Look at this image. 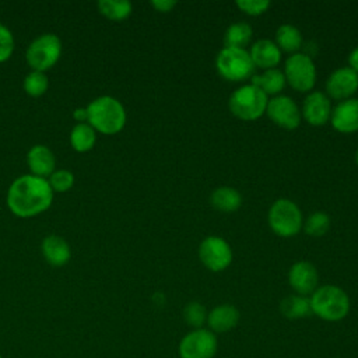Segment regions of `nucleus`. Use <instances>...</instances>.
Here are the masks:
<instances>
[{"mask_svg":"<svg viewBox=\"0 0 358 358\" xmlns=\"http://www.w3.org/2000/svg\"><path fill=\"white\" fill-rule=\"evenodd\" d=\"M96 6L98 11L112 21L126 20L133 11V6L127 0H99Z\"/></svg>","mask_w":358,"mask_h":358,"instance_id":"a878e982","label":"nucleus"},{"mask_svg":"<svg viewBox=\"0 0 358 358\" xmlns=\"http://www.w3.org/2000/svg\"><path fill=\"white\" fill-rule=\"evenodd\" d=\"M267 116L280 127L292 130L301 123V110L296 102L287 95H275L267 102Z\"/></svg>","mask_w":358,"mask_h":358,"instance_id":"9b49d317","label":"nucleus"},{"mask_svg":"<svg viewBox=\"0 0 358 358\" xmlns=\"http://www.w3.org/2000/svg\"><path fill=\"white\" fill-rule=\"evenodd\" d=\"M275 45L280 50L296 53L302 48L301 31L292 24H282L275 32Z\"/></svg>","mask_w":358,"mask_h":358,"instance_id":"b1692460","label":"nucleus"},{"mask_svg":"<svg viewBox=\"0 0 358 358\" xmlns=\"http://www.w3.org/2000/svg\"><path fill=\"white\" fill-rule=\"evenodd\" d=\"M305 120L312 126H323L330 120L331 102L329 96L320 91L309 92L303 101L302 112Z\"/></svg>","mask_w":358,"mask_h":358,"instance_id":"4468645a","label":"nucleus"},{"mask_svg":"<svg viewBox=\"0 0 358 358\" xmlns=\"http://www.w3.org/2000/svg\"><path fill=\"white\" fill-rule=\"evenodd\" d=\"M358 90V74L351 67L336 69L326 80V92L330 98L344 101L352 98Z\"/></svg>","mask_w":358,"mask_h":358,"instance_id":"f8f14e48","label":"nucleus"},{"mask_svg":"<svg viewBox=\"0 0 358 358\" xmlns=\"http://www.w3.org/2000/svg\"><path fill=\"white\" fill-rule=\"evenodd\" d=\"M218 341L215 334L207 329H194L179 343L180 358H213L217 352Z\"/></svg>","mask_w":358,"mask_h":358,"instance_id":"1a4fd4ad","label":"nucleus"},{"mask_svg":"<svg viewBox=\"0 0 358 358\" xmlns=\"http://www.w3.org/2000/svg\"><path fill=\"white\" fill-rule=\"evenodd\" d=\"M211 206L222 213H234L242 204V196L239 192L229 186L217 187L210 196Z\"/></svg>","mask_w":358,"mask_h":358,"instance_id":"aec40b11","label":"nucleus"},{"mask_svg":"<svg viewBox=\"0 0 358 358\" xmlns=\"http://www.w3.org/2000/svg\"><path fill=\"white\" fill-rule=\"evenodd\" d=\"M267 102V95L259 87L246 84L231 94L228 106L236 117L242 120H256L266 112Z\"/></svg>","mask_w":358,"mask_h":358,"instance_id":"20e7f679","label":"nucleus"},{"mask_svg":"<svg viewBox=\"0 0 358 358\" xmlns=\"http://www.w3.org/2000/svg\"><path fill=\"white\" fill-rule=\"evenodd\" d=\"M250 84L259 87L266 95H277L285 87V76L278 69H268L262 74L253 76Z\"/></svg>","mask_w":358,"mask_h":358,"instance_id":"412c9836","label":"nucleus"},{"mask_svg":"<svg viewBox=\"0 0 358 358\" xmlns=\"http://www.w3.org/2000/svg\"><path fill=\"white\" fill-rule=\"evenodd\" d=\"M331 126L340 133H354L358 130V98L340 101L330 116Z\"/></svg>","mask_w":358,"mask_h":358,"instance_id":"2eb2a0df","label":"nucleus"},{"mask_svg":"<svg viewBox=\"0 0 358 358\" xmlns=\"http://www.w3.org/2000/svg\"><path fill=\"white\" fill-rule=\"evenodd\" d=\"M48 179L31 173L21 175L10 185L6 196L8 210L20 218H32L45 213L53 201Z\"/></svg>","mask_w":358,"mask_h":358,"instance_id":"f257e3e1","label":"nucleus"},{"mask_svg":"<svg viewBox=\"0 0 358 358\" xmlns=\"http://www.w3.org/2000/svg\"><path fill=\"white\" fill-rule=\"evenodd\" d=\"M73 117L77 123H88V112L87 108H77L73 112Z\"/></svg>","mask_w":358,"mask_h":358,"instance_id":"72a5a7b5","label":"nucleus"},{"mask_svg":"<svg viewBox=\"0 0 358 358\" xmlns=\"http://www.w3.org/2000/svg\"><path fill=\"white\" fill-rule=\"evenodd\" d=\"M199 257L208 270L222 271L232 262V249L225 239L207 236L199 246Z\"/></svg>","mask_w":358,"mask_h":358,"instance_id":"9d476101","label":"nucleus"},{"mask_svg":"<svg viewBox=\"0 0 358 358\" xmlns=\"http://www.w3.org/2000/svg\"><path fill=\"white\" fill-rule=\"evenodd\" d=\"M355 162H357V165H358V150H357V152H355Z\"/></svg>","mask_w":358,"mask_h":358,"instance_id":"c9c22d12","label":"nucleus"},{"mask_svg":"<svg viewBox=\"0 0 358 358\" xmlns=\"http://www.w3.org/2000/svg\"><path fill=\"white\" fill-rule=\"evenodd\" d=\"M0 358H3V355H1V354H0Z\"/></svg>","mask_w":358,"mask_h":358,"instance_id":"e433bc0d","label":"nucleus"},{"mask_svg":"<svg viewBox=\"0 0 358 358\" xmlns=\"http://www.w3.org/2000/svg\"><path fill=\"white\" fill-rule=\"evenodd\" d=\"M253 29L246 22H234L231 24L225 34H224V45L225 48H241L245 49V46L249 45L252 41Z\"/></svg>","mask_w":358,"mask_h":358,"instance_id":"393cba45","label":"nucleus"},{"mask_svg":"<svg viewBox=\"0 0 358 358\" xmlns=\"http://www.w3.org/2000/svg\"><path fill=\"white\" fill-rule=\"evenodd\" d=\"M96 131L88 123H77L70 131V145L77 152H87L94 148Z\"/></svg>","mask_w":358,"mask_h":358,"instance_id":"5701e85b","label":"nucleus"},{"mask_svg":"<svg viewBox=\"0 0 358 358\" xmlns=\"http://www.w3.org/2000/svg\"><path fill=\"white\" fill-rule=\"evenodd\" d=\"M250 59L255 64V67H260L263 70L275 69V66L281 60V50L275 45L274 41L270 39H259L256 41L250 50H249Z\"/></svg>","mask_w":358,"mask_h":358,"instance_id":"a211bd4d","label":"nucleus"},{"mask_svg":"<svg viewBox=\"0 0 358 358\" xmlns=\"http://www.w3.org/2000/svg\"><path fill=\"white\" fill-rule=\"evenodd\" d=\"M288 281L291 288L298 295H312L313 291L317 288L319 274L316 267L309 262H296L291 266L288 273Z\"/></svg>","mask_w":358,"mask_h":358,"instance_id":"ddd939ff","label":"nucleus"},{"mask_svg":"<svg viewBox=\"0 0 358 358\" xmlns=\"http://www.w3.org/2000/svg\"><path fill=\"white\" fill-rule=\"evenodd\" d=\"M27 164L31 175L45 179L56 171V157L53 151L43 144H36L29 148L27 154Z\"/></svg>","mask_w":358,"mask_h":358,"instance_id":"dca6fc26","label":"nucleus"},{"mask_svg":"<svg viewBox=\"0 0 358 358\" xmlns=\"http://www.w3.org/2000/svg\"><path fill=\"white\" fill-rule=\"evenodd\" d=\"M62 42L55 34H42L35 38L25 52V60L31 70L46 71L60 59Z\"/></svg>","mask_w":358,"mask_h":358,"instance_id":"39448f33","label":"nucleus"},{"mask_svg":"<svg viewBox=\"0 0 358 358\" xmlns=\"http://www.w3.org/2000/svg\"><path fill=\"white\" fill-rule=\"evenodd\" d=\"M268 225L278 236H294L303 225L302 213L294 201L278 199L268 210Z\"/></svg>","mask_w":358,"mask_h":358,"instance_id":"0eeeda50","label":"nucleus"},{"mask_svg":"<svg viewBox=\"0 0 358 358\" xmlns=\"http://www.w3.org/2000/svg\"><path fill=\"white\" fill-rule=\"evenodd\" d=\"M280 309H281V313L291 320L302 319L312 315L310 299L308 296L298 295V294L288 295L287 298H284L281 301Z\"/></svg>","mask_w":358,"mask_h":358,"instance_id":"4be33fe9","label":"nucleus"},{"mask_svg":"<svg viewBox=\"0 0 358 358\" xmlns=\"http://www.w3.org/2000/svg\"><path fill=\"white\" fill-rule=\"evenodd\" d=\"M14 46L13 32L6 25L0 24V63H4L11 57Z\"/></svg>","mask_w":358,"mask_h":358,"instance_id":"7c9ffc66","label":"nucleus"},{"mask_svg":"<svg viewBox=\"0 0 358 358\" xmlns=\"http://www.w3.org/2000/svg\"><path fill=\"white\" fill-rule=\"evenodd\" d=\"M330 228V217L323 211L312 213L303 222V229L310 236H322Z\"/></svg>","mask_w":358,"mask_h":358,"instance_id":"cd10ccee","label":"nucleus"},{"mask_svg":"<svg viewBox=\"0 0 358 358\" xmlns=\"http://www.w3.org/2000/svg\"><path fill=\"white\" fill-rule=\"evenodd\" d=\"M207 310L200 302H189L185 309H183V319L185 322L194 327V329H201V326L207 322Z\"/></svg>","mask_w":358,"mask_h":358,"instance_id":"c85d7f7f","label":"nucleus"},{"mask_svg":"<svg viewBox=\"0 0 358 358\" xmlns=\"http://www.w3.org/2000/svg\"><path fill=\"white\" fill-rule=\"evenodd\" d=\"M53 193H66L74 185V175L67 169H56L48 179Z\"/></svg>","mask_w":358,"mask_h":358,"instance_id":"c756f323","label":"nucleus"},{"mask_svg":"<svg viewBox=\"0 0 358 358\" xmlns=\"http://www.w3.org/2000/svg\"><path fill=\"white\" fill-rule=\"evenodd\" d=\"M24 91L27 92V95L32 96V98H38L42 96L49 87V80L46 73L43 71H36V70H31L22 83Z\"/></svg>","mask_w":358,"mask_h":358,"instance_id":"bb28decb","label":"nucleus"},{"mask_svg":"<svg viewBox=\"0 0 358 358\" xmlns=\"http://www.w3.org/2000/svg\"><path fill=\"white\" fill-rule=\"evenodd\" d=\"M348 67H351L358 74V46L352 49V52L348 56Z\"/></svg>","mask_w":358,"mask_h":358,"instance_id":"f704fd0d","label":"nucleus"},{"mask_svg":"<svg viewBox=\"0 0 358 358\" xmlns=\"http://www.w3.org/2000/svg\"><path fill=\"white\" fill-rule=\"evenodd\" d=\"M239 317V310L234 305L222 303L210 310L207 315V323L214 334L227 333L238 324Z\"/></svg>","mask_w":358,"mask_h":358,"instance_id":"6ab92c4d","label":"nucleus"},{"mask_svg":"<svg viewBox=\"0 0 358 358\" xmlns=\"http://www.w3.org/2000/svg\"><path fill=\"white\" fill-rule=\"evenodd\" d=\"M41 250L45 260L53 267H62L67 264V262L71 257L69 242L64 238L55 234L43 238L41 243Z\"/></svg>","mask_w":358,"mask_h":358,"instance_id":"f3484780","label":"nucleus"},{"mask_svg":"<svg viewBox=\"0 0 358 358\" xmlns=\"http://www.w3.org/2000/svg\"><path fill=\"white\" fill-rule=\"evenodd\" d=\"M151 6L159 13H168V11H171V8H173L176 6V1H173V0H152Z\"/></svg>","mask_w":358,"mask_h":358,"instance_id":"473e14b6","label":"nucleus"},{"mask_svg":"<svg viewBox=\"0 0 358 358\" xmlns=\"http://www.w3.org/2000/svg\"><path fill=\"white\" fill-rule=\"evenodd\" d=\"M309 299L312 313L326 322H338L350 312V298L337 285L317 287Z\"/></svg>","mask_w":358,"mask_h":358,"instance_id":"7ed1b4c3","label":"nucleus"},{"mask_svg":"<svg viewBox=\"0 0 358 358\" xmlns=\"http://www.w3.org/2000/svg\"><path fill=\"white\" fill-rule=\"evenodd\" d=\"M218 73L228 81H243L255 71V64L246 49L222 48L215 57Z\"/></svg>","mask_w":358,"mask_h":358,"instance_id":"423d86ee","label":"nucleus"},{"mask_svg":"<svg viewBox=\"0 0 358 358\" xmlns=\"http://www.w3.org/2000/svg\"><path fill=\"white\" fill-rule=\"evenodd\" d=\"M236 6L249 15H260L270 7L268 0H236Z\"/></svg>","mask_w":358,"mask_h":358,"instance_id":"2f4dec72","label":"nucleus"},{"mask_svg":"<svg viewBox=\"0 0 358 358\" xmlns=\"http://www.w3.org/2000/svg\"><path fill=\"white\" fill-rule=\"evenodd\" d=\"M88 124L106 136L119 133L126 124V110L122 102L110 95L95 98L88 106Z\"/></svg>","mask_w":358,"mask_h":358,"instance_id":"f03ea898","label":"nucleus"},{"mask_svg":"<svg viewBox=\"0 0 358 358\" xmlns=\"http://www.w3.org/2000/svg\"><path fill=\"white\" fill-rule=\"evenodd\" d=\"M284 76L294 90L299 92L310 91L316 83V67L312 57L303 52L292 53L285 60Z\"/></svg>","mask_w":358,"mask_h":358,"instance_id":"6e6552de","label":"nucleus"}]
</instances>
